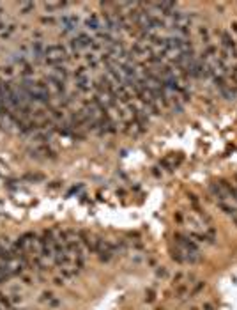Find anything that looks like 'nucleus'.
<instances>
[{
    "mask_svg": "<svg viewBox=\"0 0 237 310\" xmlns=\"http://www.w3.org/2000/svg\"><path fill=\"white\" fill-rule=\"evenodd\" d=\"M59 25H60L62 29V34H66V36H74V34H78V29H80V21L76 16H73V14H64L60 20H59Z\"/></svg>",
    "mask_w": 237,
    "mask_h": 310,
    "instance_id": "nucleus-1",
    "label": "nucleus"
},
{
    "mask_svg": "<svg viewBox=\"0 0 237 310\" xmlns=\"http://www.w3.org/2000/svg\"><path fill=\"white\" fill-rule=\"evenodd\" d=\"M83 27H85V32H89L90 36H97L99 32H101V16H97V14H90L85 23H83Z\"/></svg>",
    "mask_w": 237,
    "mask_h": 310,
    "instance_id": "nucleus-2",
    "label": "nucleus"
},
{
    "mask_svg": "<svg viewBox=\"0 0 237 310\" xmlns=\"http://www.w3.org/2000/svg\"><path fill=\"white\" fill-rule=\"evenodd\" d=\"M74 87L80 94H92L94 96V89H92V80L90 78H78L74 80Z\"/></svg>",
    "mask_w": 237,
    "mask_h": 310,
    "instance_id": "nucleus-3",
    "label": "nucleus"
},
{
    "mask_svg": "<svg viewBox=\"0 0 237 310\" xmlns=\"http://www.w3.org/2000/svg\"><path fill=\"white\" fill-rule=\"evenodd\" d=\"M219 37H221V48L223 50L235 52V41H234V37L228 32H219Z\"/></svg>",
    "mask_w": 237,
    "mask_h": 310,
    "instance_id": "nucleus-4",
    "label": "nucleus"
},
{
    "mask_svg": "<svg viewBox=\"0 0 237 310\" xmlns=\"http://www.w3.org/2000/svg\"><path fill=\"white\" fill-rule=\"evenodd\" d=\"M219 92H221V96H223L225 99L234 101V99L237 98V87H234L232 83H227V85H223V87L219 89Z\"/></svg>",
    "mask_w": 237,
    "mask_h": 310,
    "instance_id": "nucleus-5",
    "label": "nucleus"
},
{
    "mask_svg": "<svg viewBox=\"0 0 237 310\" xmlns=\"http://www.w3.org/2000/svg\"><path fill=\"white\" fill-rule=\"evenodd\" d=\"M85 60H87V66H89L90 69H97V67L103 64L101 55H97V53H90V52L85 53Z\"/></svg>",
    "mask_w": 237,
    "mask_h": 310,
    "instance_id": "nucleus-6",
    "label": "nucleus"
},
{
    "mask_svg": "<svg viewBox=\"0 0 237 310\" xmlns=\"http://www.w3.org/2000/svg\"><path fill=\"white\" fill-rule=\"evenodd\" d=\"M198 36H200V39H202V43L204 44H211V30L207 29L205 25H200L198 27Z\"/></svg>",
    "mask_w": 237,
    "mask_h": 310,
    "instance_id": "nucleus-7",
    "label": "nucleus"
},
{
    "mask_svg": "<svg viewBox=\"0 0 237 310\" xmlns=\"http://www.w3.org/2000/svg\"><path fill=\"white\" fill-rule=\"evenodd\" d=\"M42 5H44V9L46 11H59V9L67 7L69 4H67V2H44Z\"/></svg>",
    "mask_w": 237,
    "mask_h": 310,
    "instance_id": "nucleus-8",
    "label": "nucleus"
},
{
    "mask_svg": "<svg viewBox=\"0 0 237 310\" xmlns=\"http://www.w3.org/2000/svg\"><path fill=\"white\" fill-rule=\"evenodd\" d=\"M18 7L23 11V14H27V12H30V11L36 9V4H34V2H20Z\"/></svg>",
    "mask_w": 237,
    "mask_h": 310,
    "instance_id": "nucleus-9",
    "label": "nucleus"
},
{
    "mask_svg": "<svg viewBox=\"0 0 237 310\" xmlns=\"http://www.w3.org/2000/svg\"><path fill=\"white\" fill-rule=\"evenodd\" d=\"M218 206H219V209L223 211V213H227V215H230V216H234L235 218V207H230V206H227L225 202H218Z\"/></svg>",
    "mask_w": 237,
    "mask_h": 310,
    "instance_id": "nucleus-10",
    "label": "nucleus"
},
{
    "mask_svg": "<svg viewBox=\"0 0 237 310\" xmlns=\"http://www.w3.org/2000/svg\"><path fill=\"white\" fill-rule=\"evenodd\" d=\"M12 32H14V25H7V27L2 25V27H0V37H5V39H7Z\"/></svg>",
    "mask_w": 237,
    "mask_h": 310,
    "instance_id": "nucleus-11",
    "label": "nucleus"
},
{
    "mask_svg": "<svg viewBox=\"0 0 237 310\" xmlns=\"http://www.w3.org/2000/svg\"><path fill=\"white\" fill-rule=\"evenodd\" d=\"M41 23H42V25H55V23H57V20H55V18H52V16H42V18H41Z\"/></svg>",
    "mask_w": 237,
    "mask_h": 310,
    "instance_id": "nucleus-12",
    "label": "nucleus"
},
{
    "mask_svg": "<svg viewBox=\"0 0 237 310\" xmlns=\"http://www.w3.org/2000/svg\"><path fill=\"white\" fill-rule=\"evenodd\" d=\"M204 287H205V282H198V284H196L195 287H193V291H191V296H195V294H198V292H200V291L204 289Z\"/></svg>",
    "mask_w": 237,
    "mask_h": 310,
    "instance_id": "nucleus-13",
    "label": "nucleus"
},
{
    "mask_svg": "<svg viewBox=\"0 0 237 310\" xmlns=\"http://www.w3.org/2000/svg\"><path fill=\"white\" fill-rule=\"evenodd\" d=\"M177 294H179V298H184L186 294H188V289H186L184 285H181V287L177 289Z\"/></svg>",
    "mask_w": 237,
    "mask_h": 310,
    "instance_id": "nucleus-14",
    "label": "nucleus"
},
{
    "mask_svg": "<svg viewBox=\"0 0 237 310\" xmlns=\"http://www.w3.org/2000/svg\"><path fill=\"white\" fill-rule=\"evenodd\" d=\"M156 275H157V277H161V278H163V277H166V269L163 268V266H161V268L157 269V271H156Z\"/></svg>",
    "mask_w": 237,
    "mask_h": 310,
    "instance_id": "nucleus-15",
    "label": "nucleus"
},
{
    "mask_svg": "<svg viewBox=\"0 0 237 310\" xmlns=\"http://www.w3.org/2000/svg\"><path fill=\"white\" fill-rule=\"evenodd\" d=\"M202 310H214V305H212V303H204V305H202Z\"/></svg>",
    "mask_w": 237,
    "mask_h": 310,
    "instance_id": "nucleus-16",
    "label": "nucleus"
},
{
    "mask_svg": "<svg viewBox=\"0 0 237 310\" xmlns=\"http://www.w3.org/2000/svg\"><path fill=\"white\" fill-rule=\"evenodd\" d=\"M181 278H182V273H177L175 277H174V282H175V284H179V282H181Z\"/></svg>",
    "mask_w": 237,
    "mask_h": 310,
    "instance_id": "nucleus-17",
    "label": "nucleus"
},
{
    "mask_svg": "<svg viewBox=\"0 0 237 310\" xmlns=\"http://www.w3.org/2000/svg\"><path fill=\"white\" fill-rule=\"evenodd\" d=\"M154 300V292L152 291H149V296H147V301H152Z\"/></svg>",
    "mask_w": 237,
    "mask_h": 310,
    "instance_id": "nucleus-18",
    "label": "nucleus"
},
{
    "mask_svg": "<svg viewBox=\"0 0 237 310\" xmlns=\"http://www.w3.org/2000/svg\"><path fill=\"white\" fill-rule=\"evenodd\" d=\"M55 284H57V285H62V284H64V278H55Z\"/></svg>",
    "mask_w": 237,
    "mask_h": 310,
    "instance_id": "nucleus-19",
    "label": "nucleus"
},
{
    "mask_svg": "<svg viewBox=\"0 0 237 310\" xmlns=\"http://www.w3.org/2000/svg\"><path fill=\"white\" fill-rule=\"evenodd\" d=\"M230 27H232V30H234V32H235V34H237V21H234V23H232Z\"/></svg>",
    "mask_w": 237,
    "mask_h": 310,
    "instance_id": "nucleus-20",
    "label": "nucleus"
},
{
    "mask_svg": "<svg viewBox=\"0 0 237 310\" xmlns=\"http://www.w3.org/2000/svg\"><path fill=\"white\" fill-rule=\"evenodd\" d=\"M189 310H198V308H196V307H191V308H189Z\"/></svg>",
    "mask_w": 237,
    "mask_h": 310,
    "instance_id": "nucleus-21",
    "label": "nucleus"
},
{
    "mask_svg": "<svg viewBox=\"0 0 237 310\" xmlns=\"http://www.w3.org/2000/svg\"><path fill=\"white\" fill-rule=\"evenodd\" d=\"M159 310H163V308H159Z\"/></svg>",
    "mask_w": 237,
    "mask_h": 310,
    "instance_id": "nucleus-22",
    "label": "nucleus"
}]
</instances>
